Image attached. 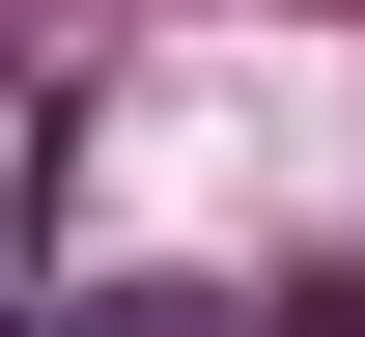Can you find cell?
Segmentation results:
<instances>
[{
	"label": "cell",
	"instance_id": "6da1fadb",
	"mask_svg": "<svg viewBox=\"0 0 365 337\" xmlns=\"http://www.w3.org/2000/svg\"><path fill=\"white\" fill-rule=\"evenodd\" d=\"M29 337H225L197 281H85V309H29Z\"/></svg>",
	"mask_w": 365,
	"mask_h": 337
},
{
	"label": "cell",
	"instance_id": "7a4b0ae2",
	"mask_svg": "<svg viewBox=\"0 0 365 337\" xmlns=\"http://www.w3.org/2000/svg\"><path fill=\"white\" fill-rule=\"evenodd\" d=\"M225 337H365V281H281V309H225Z\"/></svg>",
	"mask_w": 365,
	"mask_h": 337
}]
</instances>
